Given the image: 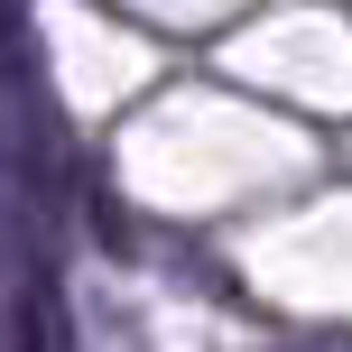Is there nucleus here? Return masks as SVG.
<instances>
[{
    "mask_svg": "<svg viewBox=\"0 0 352 352\" xmlns=\"http://www.w3.org/2000/svg\"><path fill=\"white\" fill-rule=\"evenodd\" d=\"M10 352H74L56 287H28V297H19V316H10Z\"/></svg>",
    "mask_w": 352,
    "mask_h": 352,
    "instance_id": "nucleus-1",
    "label": "nucleus"
}]
</instances>
